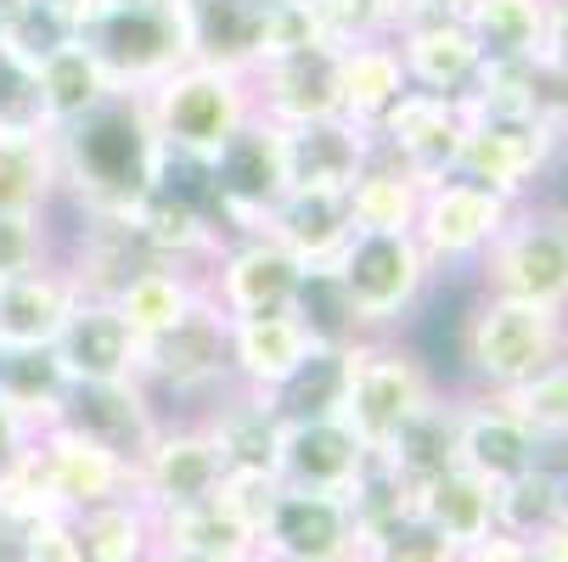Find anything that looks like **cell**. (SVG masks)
Masks as SVG:
<instances>
[{
    "label": "cell",
    "mask_w": 568,
    "mask_h": 562,
    "mask_svg": "<svg viewBox=\"0 0 568 562\" xmlns=\"http://www.w3.org/2000/svg\"><path fill=\"white\" fill-rule=\"evenodd\" d=\"M260 231L310 270V265H333L344 254V243L355 236V214H349V197L333 186H287Z\"/></svg>",
    "instance_id": "obj_21"
},
{
    "label": "cell",
    "mask_w": 568,
    "mask_h": 562,
    "mask_svg": "<svg viewBox=\"0 0 568 562\" xmlns=\"http://www.w3.org/2000/svg\"><path fill=\"white\" fill-rule=\"evenodd\" d=\"M540 18H546V0H467L462 23L484 57L490 62H529L540 51Z\"/></svg>",
    "instance_id": "obj_38"
},
{
    "label": "cell",
    "mask_w": 568,
    "mask_h": 562,
    "mask_svg": "<svg viewBox=\"0 0 568 562\" xmlns=\"http://www.w3.org/2000/svg\"><path fill=\"white\" fill-rule=\"evenodd\" d=\"M79 40L97 51L113 91H124V96L152 91L164 73L192 62V34H186L181 0H97L79 18Z\"/></svg>",
    "instance_id": "obj_4"
},
{
    "label": "cell",
    "mask_w": 568,
    "mask_h": 562,
    "mask_svg": "<svg viewBox=\"0 0 568 562\" xmlns=\"http://www.w3.org/2000/svg\"><path fill=\"white\" fill-rule=\"evenodd\" d=\"M524 562H546V556H540V545H529V551H524Z\"/></svg>",
    "instance_id": "obj_59"
},
{
    "label": "cell",
    "mask_w": 568,
    "mask_h": 562,
    "mask_svg": "<svg viewBox=\"0 0 568 562\" xmlns=\"http://www.w3.org/2000/svg\"><path fill=\"white\" fill-rule=\"evenodd\" d=\"M434 7H450V12H462V7H467V0H434Z\"/></svg>",
    "instance_id": "obj_58"
},
{
    "label": "cell",
    "mask_w": 568,
    "mask_h": 562,
    "mask_svg": "<svg viewBox=\"0 0 568 562\" xmlns=\"http://www.w3.org/2000/svg\"><path fill=\"white\" fill-rule=\"evenodd\" d=\"M349 214L355 231H412L417 225V203H423V181L412 170H399L394 157L377 146L366 157V170L349 181Z\"/></svg>",
    "instance_id": "obj_35"
},
{
    "label": "cell",
    "mask_w": 568,
    "mask_h": 562,
    "mask_svg": "<svg viewBox=\"0 0 568 562\" xmlns=\"http://www.w3.org/2000/svg\"><path fill=\"white\" fill-rule=\"evenodd\" d=\"M34 85H40L45 130H62V124H73V119L97 113L108 96H119L113 79H108V68L97 62V51L79 40V34H73L68 45H57V51L34 68Z\"/></svg>",
    "instance_id": "obj_30"
},
{
    "label": "cell",
    "mask_w": 568,
    "mask_h": 562,
    "mask_svg": "<svg viewBox=\"0 0 568 562\" xmlns=\"http://www.w3.org/2000/svg\"><path fill=\"white\" fill-rule=\"evenodd\" d=\"M276 490H282L276 472H225V478H220V501H225L242 523H254V534H260V523H265Z\"/></svg>",
    "instance_id": "obj_48"
},
{
    "label": "cell",
    "mask_w": 568,
    "mask_h": 562,
    "mask_svg": "<svg viewBox=\"0 0 568 562\" xmlns=\"http://www.w3.org/2000/svg\"><path fill=\"white\" fill-rule=\"evenodd\" d=\"M220 450L209 445V433L197 422H164L158 428V439L146 445V456L135 461V484L130 495L152 512V518H164V512H181L192 501H209L220 490Z\"/></svg>",
    "instance_id": "obj_14"
},
{
    "label": "cell",
    "mask_w": 568,
    "mask_h": 562,
    "mask_svg": "<svg viewBox=\"0 0 568 562\" xmlns=\"http://www.w3.org/2000/svg\"><path fill=\"white\" fill-rule=\"evenodd\" d=\"M529 472L551 478V484L568 490V428H535L529 439Z\"/></svg>",
    "instance_id": "obj_50"
},
{
    "label": "cell",
    "mask_w": 568,
    "mask_h": 562,
    "mask_svg": "<svg viewBox=\"0 0 568 562\" xmlns=\"http://www.w3.org/2000/svg\"><path fill=\"white\" fill-rule=\"evenodd\" d=\"M557 355H568V309L478 293V304L462 320V360L484 394H507L529 382Z\"/></svg>",
    "instance_id": "obj_3"
},
{
    "label": "cell",
    "mask_w": 568,
    "mask_h": 562,
    "mask_svg": "<svg viewBox=\"0 0 568 562\" xmlns=\"http://www.w3.org/2000/svg\"><path fill=\"white\" fill-rule=\"evenodd\" d=\"M79 287L68 265H40L23 276H0V349H51Z\"/></svg>",
    "instance_id": "obj_24"
},
{
    "label": "cell",
    "mask_w": 568,
    "mask_h": 562,
    "mask_svg": "<svg viewBox=\"0 0 568 562\" xmlns=\"http://www.w3.org/2000/svg\"><path fill=\"white\" fill-rule=\"evenodd\" d=\"M73 518V540H79V562H146V551L158 545L152 534V512L124 495V501H102Z\"/></svg>",
    "instance_id": "obj_36"
},
{
    "label": "cell",
    "mask_w": 568,
    "mask_h": 562,
    "mask_svg": "<svg viewBox=\"0 0 568 562\" xmlns=\"http://www.w3.org/2000/svg\"><path fill=\"white\" fill-rule=\"evenodd\" d=\"M456 433H462V394L434 388L423 406L394 428V439L383 445V456L399 467L405 484H428L445 467H456Z\"/></svg>",
    "instance_id": "obj_29"
},
{
    "label": "cell",
    "mask_w": 568,
    "mask_h": 562,
    "mask_svg": "<svg viewBox=\"0 0 568 562\" xmlns=\"http://www.w3.org/2000/svg\"><path fill=\"white\" fill-rule=\"evenodd\" d=\"M265 7H271V0H265Z\"/></svg>",
    "instance_id": "obj_60"
},
{
    "label": "cell",
    "mask_w": 568,
    "mask_h": 562,
    "mask_svg": "<svg viewBox=\"0 0 568 562\" xmlns=\"http://www.w3.org/2000/svg\"><path fill=\"white\" fill-rule=\"evenodd\" d=\"M197 428H203L209 445L220 450V467H225V472H276V461H282V433H287V422L276 417V406H271L265 388H242V382L214 388Z\"/></svg>",
    "instance_id": "obj_19"
},
{
    "label": "cell",
    "mask_w": 568,
    "mask_h": 562,
    "mask_svg": "<svg viewBox=\"0 0 568 562\" xmlns=\"http://www.w3.org/2000/svg\"><path fill=\"white\" fill-rule=\"evenodd\" d=\"M51 349H57L68 382H130V377H141V338L124 327L113 298L79 293V304L68 309Z\"/></svg>",
    "instance_id": "obj_18"
},
{
    "label": "cell",
    "mask_w": 568,
    "mask_h": 562,
    "mask_svg": "<svg viewBox=\"0 0 568 562\" xmlns=\"http://www.w3.org/2000/svg\"><path fill=\"white\" fill-rule=\"evenodd\" d=\"M57 422H68L73 433H85L91 445L113 450L130 467L146 456V445L164 428V417L152 411V388L141 377H130V382H68Z\"/></svg>",
    "instance_id": "obj_15"
},
{
    "label": "cell",
    "mask_w": 568,
    "mask_h": 562,
    "mask_svg": "<svg viewBox=\"0 0 568 562\" xmlns=\"http://www.w3.org/2000/svg\"><path fill=\"white\" fill-rule=\"evenodd\" d=\"M417 512L450 540V545H467L478 534L496 529V484H484L478 472L467 467H445L439 478L417 484Z\"/></svg>",
    "instance_id": "obj_34"
},
{
    "label": "cell",
    "mask_w": 568,
    "mask_h": 562,
    "mask_svg": "<svg viewBox=\"0 0 568 562\" xmlns=\"http://www.w3.org/2000/svg\"><path fill=\"white\" fill-rule=\"evenodd\" d=\"M333 276L355 304L361 333L388 338L423 304L434 265H428V254L412 231H355L344 243V254L333 259Z\"/></svg>",
    "instance_id": "obj_5"
},
{
    "label": "cell",
    "mask_w": 568,
    "mask_h": 562,
    "mask_svg": "<svg viewBox=\"0 0 568 562\" xmlns=\"http://www.w3.org/2000/svg\"><path fill=\"white\" fill-rule=\"evenodd\" d=\"M0 399L40 433L62 417L68 399V371L57 349H0Z\"/></svg>",
    "instance_id": "obj_37"
},
{
    "label": "cell",
    "mask_w": 568,
    "mask_h": 562,
    "mask_svg": "<svg viewBox=\"0 0 568 562\" xmlns=\"http://www.w3.org/2000/svg\"><path fill=\"white\" fill-rule=\"evenodd\" d=\"M298 282H304V265H298L282 243H271L265 231L225 236V248H220L214 265L203 270L209 298H214L231 320H236V315H282V309H293Z\"/></svg>",
    "instance_id": "obj_11"
},
{
    "label": "cell",
    "mask_w": 568,
    "mask_h": 562,
    "mask_svg": "<svg viewBox=\"0 0 568 562\" xmlns=\"http://www.w3.org/2000/svg\"><path fill=\"white\" fill-rule=\"evenodd\" d=\"M562 512H568V490L551 484V478H540V472H518L513 484L496 490V529H507V534H518V540H529V545H535Z\"/></svg>",
    "instance_id": "obj_42"
},
{
    "label": "cell",
    "mask_w": 568,
    "mask_h": 562,
    "mask_svg": "<svg viewBox=\"0 0 568 562\" xmlns=\"http://www.w3.org/2000/svg\"><path fill=\"white\" fill-rule=\"evenodd\" d=\"M434 388L439 382H434V371L423 366L417 349H405L394 338H355L349 344V366H344V406H338V417L372 450H383L394 439V428L412 417Z\"/></svg>",
    "instance_id": "obj_7"
},
{
    "label": "cell",
    "mask_w": 568,
    "mask_h": 562,
    "mask_svg": "<svg viewBox=\"0 0 568 562\" xmlns=\"http://www.w3.org/2000/svg\"><path fill=\"white\" fill-rule=\"evenodd\" d=\"M535 545H540V556H546V562H568V512H562V518L535 540Z\"/></svg>",
    "instance_id": "obj_54"
},
{
    "label": "cell",
    "mask_w": 568,
    "mask_h": 562,
    "mask_svg": "<svg viewBox=\"0 0 568 562\" xmlns=\"http://www.w3.org/2000/svg\"><path fill=\"white\" fill-rule=\"evenodd\" d=\"M293 315L304 320V333L321 344V349H349L361 333V320H355V304L349 293L338 287L333 265H310L304 282H298V298H293Z\"/></svg>",
    "instance_id": "obj_41"
},
{
    "label": "cell",
    "mask_w": 568,
    "mask_h": 562,
    "mask_svg": "<svg viewBox=\"0 0 568 562\" xmlns=\"http://www.w3.org/2000/svg\"><path fill=\"white\" fill-rule=\"evenodd\" d=\"M152 534H158V545H175V551H192V556H209V562H248L260 551L254 523H242L220 501V490L209 501H192L181 512L152 518Z\"/></svg>",
    "instance_id": "obj_32"
},
{
    "label": "cell",
    "mask_w": 568,
    "mask_h": 562,
    "mask_svg": "<svg viewBox=\"0 0 568 562\" xmlns=\"http://www.w3.org/2000/svg\"><path fill=\"white\" fill-rule=\"evenodd\" d=\"M310 349H321V344L304 333V320L293 309H282V315H236L231 320V382L271 394L276 382H287L310 360Z\"/></svg>",
    "instance_id": "obj_26"
},
{
    "label": "cell",
    "mask_w": 568,
    "mask_h": 562,
    "mask_svg": "<svg viewBox=\"0 0 568 562\" xmlns=\"http://www.w3.org/2000/svg\"><path fill=\"white\" fill-rule=\"evenodd\" d=\"M62 197L51 130H0V214H45Z\"/></svg>",
    "instance_id": "obj_33"
},
{
    "label": "cell",
    "mask_w": 568,
    "mask_h": 562,
    "mask_svg": "<svg viewBox=\"0 0 568 562\" xmlns=\"http://www.w3.org/2000/svg\"><path fill=\"white\" fill-rule=\"evenodd\" d=\"M192 57L214 68L254 73L265 62V0H181Z\"/></svg>",
    "instance_id": "obj_27"
},
{
    "label": "cell",
    "mask_w": 568,
    "mask_h": 562,
    "mask_svg": "<svg viewBox=\"0 0 568 562\" xmlns=\"http://www.w3.org/2000/svg\"><path fill=\"white\" fill-rule=\"evenodd\" d=\"M23 562H79L73 518L68 512H45V518L23 523Z\"/></svg>",
    "instance_id": "obj_49"
},
{
    "label": "cell",
    "mask_w": 568,
    "mask_h": 562,
    "mask_svg": "<svg viewBox=\"0 0 568 562\" xmlns=\"http://www.w3.org/2000/svg\"><path fill=\"white\" fill-rule=\"evenodd\" d=\"M141 108L152 119V135L170 157L186 164H209V157L248 124L254 108V73L236 68H214V62H181L175 73H164L152 91H141Z\"/></svg>",
    "instance_id": "obj_2"
},
{
    "label": "cell",
    "mask_w": 568,
    "mask_h": 562,
    "mask_svg": "<svg viewBox=\"0 0 568 562\" xmlns=\"http://www.w3.org/2000/svg\"><path fill=\"white\" fill-rule=\"evenodd\" d=\"M366 450L372 445L344 417H304V422H287V433H282L276 478L293 484V490H333V495H344L349 478L366 461Z\"/></svg>",
    "instance_id": "obj_23"
},
{
    "label": "cell",
    "mask_w": 568,
    "mask_h": 562,
    "mask_svg": "<svg viewBox=\"0 0 568 562\" xmlns=\"http://www.w3.org/2000/svg\"><path fill=\"white\" fill-rule=\"evenodd\" d=\"M546 68L568 73V0H546V18H540V51Z\"/></svg>",
    "instance_id": "obj_51"
},
{
    "label": "cell",
    "mask_w": 568,
    "mask_h": 562,
    "mask_svg": "<svg viewBox=\"0 0 568 562\" xmlns=\"http://www.w3.org/2000/svg\"><path fill=\"white\" fill-rule=\"evenodd\" d=\"M141 382L170 394H214L231 382V315L209 298V287L175 327L141 344Z\"/></svg>",
    "instance_id": "obj_9"
},
{
    "label": "cell",
    "mask_w": 568,
    "mask_h": 562,
    "mask_svg": "<svg viewBox=\"0 0 568 562\" xmlns=\"http://www.w3.org/2000/svg\"><path fill=\"white\" fill-rule=\"evenodd\" d=\"M484 293H507L524 304L568 309V208L557 203H513L496 243L478 254Z\"/></svg>",
    "instance_id": "obj_6"
},
{
    "label": "cell",
    "mask_w": 568,
    "mask_h": 562,
    "mask_svg": "<svg viewBox=\"0 0 568 562\" xmlns=\"http://www.w3.org/2000/svg\"><path fill=\"white\" fill-rule=\"evenodd\" d=\"M501 399L529 428H568V355H557L551 366H540L529 382L507 388Z\"/></svg>",
    "instance_id": "obj_44"
},
{
    "label": "cell",
    "mask_w": 568,
    "mask_h": 562,
    "mask_svg": "<svg viewBox=\"0 0 568 562\" xmlns=\"http://www.w3.org/2000/svg\"><path fill=\"white\" fill-rule=\"evenodd\" d=\"M405 91H412V79H405V62H399L394 34L338 45V113H344L349 124L377 130L383 113H388Z\"/></svg>",
    "instance_id": "obj_28"
},
{
    "label": "cell",
    "mask_w": 568,
    "mask_h": 562,
    "mask_svg": "<svg viewBox=\"0 0 568 562\" xmlns=\"http://www.w3.org/2000/svg\"><path fill=\"white\" fill-rule=\"evenodd\" d=\"M209 208L220 219L225 236H248L265 225V214L276 208V197L287 192V152H282V124H271L265 113H254L209 164Z\"/></svg>",
    "instance_id": "obj_8"
},
{
    "label": "cell",
    "mask_w": 568,
    "mask_h": 562,
    "mask_svg": "<svg viewBox=\"0 0 568 562\" xmlns=\"http://www.w3.org/2000/svg\"><path fill=\"white\" fill-rule=\"evenodd\" d=\"M29 445H34V428H29V422L7 406V399H0V472H7V467H12V461H18Z\"/></svg>",
    "instance_id": "obj_53"
},
{
    "label": "cell",
    "mask_w": 568,
    "mask_h": 562,
    "mask_svg": "<svg viewBox=\"0 0 568 562\" xmlns=\"http://www.w3.org/2000/svg\"><path fill=\"white\" fill-rule=\"evenodd\" d=\"M248 562H293V556H276V551H254Z\"/></svg>",
    "instance_id": "obj_57"
},
{
    "label": "cell",
    "mask_w": 568,
    "mask_h": 562,
    "mask_svg": "<svg viewBox=\"0 0 568 562\" xmlns=\"http://www.w3.org/2000/svg\"><path fill=\"white\" fill-rule=\"evenodd\" d=\"M344 366L349 349H310V360L271 388V406L282 422H304V417H338L344 406Z\"/></svg>",
    "instance_id": "obj_40"
},
{
    "label": "cell",
    "mask_w": 568,
    "mask_h": 562,
    "mask_svg": "<svg viewBox=\"0 0 568 562\" xmlns=\"http://www.w3.org/2000/svg\"><path fill=\"white\" fill-rule=\"evenodd\" d=\"M57 141V175L62 192L85 219H124L158 181H164L170 152L158 146L141 96H108L97 113L51 130Z\"/></svg>",
    "instance_id": "obj_1"
},
{
    "label": "cell",
    "mask_w": 568,
    "mask_h": 562,
    "mask_svg": "<svg viewBox=\"0 0 568 562\" xmlns=\"http://www.w3.org/2000/svg\"><path fill=\"white\" fill-rule=\"evenodd\" d=\"M0 130H45L34 68H23L12 57H0Z\"/></svg>",
    "instance_id": "obj_47"
},
{
    "label": "cell",
    "mask_w": 568,
    "mask_h": 562,
    "mask_svg": "<svg viewBox=\"0 0 568 562\" xmlns=\"http://www.w3.org/2000/svg\"><path fill=\"white\" fill-rule=\"evenodd\" d=\"M377 146L394 157L399 170H412L423 186L450 181L462 164V141H467V119H462V96H439V91H405L383 124L372 130Z\"/></svg>",
    "instance_id": "obj_12"
},
{
    "label": "cell",
    "mask_w": 568,
    "mask_h": 562,
    "mask_svg": "<svg viewBox=\"0 0 568 562\" xmlns=\"http://www.w3.org/2000/svg\"><path fill=\"white\" fill-rule=\"evenodd\" d=\"M349 512H355V529H361V545L372 534H383L388 523H399L405 512H417V490L399 478V467L383 456V450H366L361 472L349 478V490H344Z\"/></svg>",
    "instance_id": "obj_39"
},
{
    "label": "cell",
    "mask_w": 568,
    "mask_h": 562,
    "mask_svg": "<svg viewBox=\"0 0 568 562\" xmlns=\"http://www.w3.org/2000/svg\"><path fill=\"white\" fill-rule=\"evenodd\" d=\"M524 551H529V540H518L507 529H490V534L456 545V562H524Z\"/></svg>",
    "instance_id": "obj_52"
},
{
    "label": "cell",
    "mask_w": 568,
    "mask_h": 562,
    "mask_svg": "<svg viewBox=\"0 0 568 562\" xmlns=\"http://www.w3.org/2000/svg\"><path fill=\"white\" fill-rule=\"evenodd\" d=\"M507 214H513V197L478 186L467 175H450V181L423 186L412 236L423 243L434 270H456V265H478V254L496 243V231L507 225Z\"/></svg>",
    "instance_id": "obj_10"
},
{
    "label": "cell",
    "mask_w": 568,
    "mask_h": 562,
    "mask_svg": "<svg viewBox=\"0 0 568 562\" xmlns=\"http://www.w3.org/2000/svg\"><path fill=\"white\" fill-rule=\"evenodd\" d=\"M394 45H399L405 79H412L417 91H439V96H467L478 68H484V57H478L462 12H450V7L412 12V18L394 29Z\"/></svg>",
    "instance_id": "obj_17"
},
{
    "label": "cell",
    "mask_w": 568,
    "mask_h": 562,
    "mask_svg": "<svg viewBox=\"0 0 568 562\" xmlns=\"http://www.w3.org/2000/svg\"><path fill=\"white\" fill-rule=\"evenodd\" d=\"M34 450H40V467L51 478V495L62 512H85V507H102V501H124L130 484H135V467L119 461L113 450L91 445L85 433H73L68 422H51L34 433Z\"/></svg>",
    "instance_id": "obj_20"
},
{
    "label": "cell",
    "mask_w": 568,
    "mask_h": 562,
    "mask_svg": "<svg viewBox=\"0 0 568 562\" xmlns=\"http://www.w3.org/2000/svg\"><path fill=\"white\" fill-rule=\"evenodd\" d=\"M51 265L45 214H0V276H23Z\"/></svg>",
    "instance_id": "obj_46"
},
{
    "label": "cell",
    "mask_w": 568,
    "mask_h": 562,
    "mask_svg": "<svg viewBox=\"0 0 568 562\" xmlns=\"http://www.w3.org/2000/svg\"><path fill=\"white\" fill-rule=\"evenodd\" d=\"M529 439L535 428L507 406L501 394H467L462 399V433H456V467L478 472L484 484H513L518 472H529Z\"/></svg>",
    "instance_id": "obj_22"
},
{
    "label": "cell",
    "mask_w": 568,
    "mask_h": 562,
    "mask_svg": "<svg viewBox=\"0 0 568 562\" xmlns=\"http://www.w3.org/2000/svg\"><path fill=\"white\" fill-rule=\"evenodd\" d=\"M321 40L333 45H355V40H377L388 34V0H304Z\"/></svg>",
    "instance_id": "obj_45"
},
{
    "label": "cell",
    "mask_w": 568,
    "mask_h": 562,
    "mask_svg": "<svg viewBox=\"0 0 568 562\" xmlns=\"http://www.w3.org/2000/svg\"><path fill=\"white\" fill-rule=\"evenodd\" d=\"M287 152V186H333L349 192V181L366 170V157L377 152V135L338 119H315V124H287L282 130Z\"/></svg>",
    "instance_id": "obj_25"
},
{
    "label": "cell",
    "mask_w": 568,
    "mask_h": 562,
    "mask_svg": "<svg viewBox=\"0 0 568 562\" xmlns=\"http://www.w3.org/2000/svg\"><path fill=\"white\" fill-rule=\"evenodd\" d=\"M197 293H203V276H197V270L146 259L141 270H130V276L113 287V309L124 315V327L146 344V338H158L164 327H175V320L192 309Z\"/></svg>",
    "instance_id": "obj_31"
},
{
    "label": "cell",
    "mask_w": 568,
    "mask_h": 562,
    "mask_svg": "<svg viewBox=\"0 0 568 562\" xmlns=\"http://www.w3.org/2000/svg\"><path fill=\"white\" fill-rule=\"evenodd\" d=\"M361 562H456V545L423 512H405L399 523H388L361 545Z\"/></svg>",
    "instance_id": "obj_43"
},
{
    "label": "cell",
    "mask_w": 568,
    "mask_h": 562,
    "mask_svg": "<svg viewBox=\"0 0 568 562\" xmlns=\"http://www.w3.org/2000/svg\"><path fill=\"white\" fill-rule=\"evenodd\" d=\"M254 108L271 124H315L338 119V45L315 40L298 51H282L254 68Z\"/></svg>",
    "instance_id": "obj_16"
},
{
    "label": "cell",
    "mask_w": 568,
    "mask_h": 562,
    "mask_svg": "<svg viewBox=\"0 0 568 562\" xmlns=\"http://www.w3.org/2000/svg\"><path fill=\"white\" fill-rule=\"evenodd\" d=\"M260 551H276L293 562H361V529L344 495L282 484L260 523Z\"/></svg>",
    "instance_id": "obj_13"
},
{
    "label": "cell",
    "mask_w": 568,
    "mask_h": 562,
    "mask_svg": "<svg viewBox=\"0 0 568 562\" xmlns=\"http://www.w3.org/2000/svg\"><path fill=\"white\" fill-rule=\"evenodd\" d=\"M45 7H51V12H62V18L79 29V18H85V12L97 7V0H45Z\"/></svg>",
    "instance_id": "obj_55"
},
{
    "label": "cell",
    "mask_w": 568,
    "mask_h": 562,
    "mask_svg": "<svg viewBox=\"0 0 568 562\" xmlns=\"http://www.w3.org/2000/svg\"><path fill=\"white\" fill-rule=\"evenodd\" d=\"M146 562H209V556H192V551H175V545H152Z\"/></svg>",
    "instance_id": "obj_56"
}]
</instances>
